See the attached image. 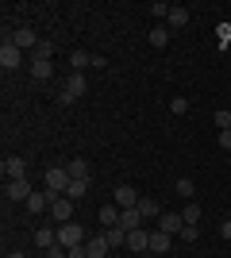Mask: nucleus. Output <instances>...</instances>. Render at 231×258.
Returning a JSON list of instances; mask_svg holds the SVG:
<instances>
[{"mask_svg":"<svg viewBox=\"0 0 231 258\" xmlns=\"http://www.w3.org/2000/svg\"><path fill=\"white\" fill-rule=\"evenodd\" d=\"M197 235H200L197 224H185V227H181V239H185V243H197Z\"/></svg>","mask_w":231,"mask_h":258,"instance_id":"c756f323","label":"nucleus"},{"mask_svg":"<svg viewBox=\"0 0 231 258\" xmlns=\"http://www.w3.org/2000/svg\"><path fill=\"white\" fill-rule=\"evenodd\" d=\"M120 227H123V231L143 227V212H139V208H123V212H120Z\"/></svg>","mask_w":231,"mask_h":258,"instance_id":"4468645a","label":"nucleus"},{"mask_svg":"<svg viewBox=\"0 0 231 258\" xmlns=\"http://www.w3.org/2000/svg\"><path fill=\"white\" fill-rule=\"evenodd\" d=\"M85 193H89V177H73V181H69V189H66L69 201H81Z\"/></svg>","mask_w":231,"mask_h":258,"instance_id":"f3484780","label":"nucleus"},{"mask_svg":"<svg viewBox=\"0 0 231 258\" xmlns=\"http://www.w3.org/2000/svg\"><path fill=\"white\" fill-rule=\"evenodd\" d=\"M50 216H54L58 224H69V220H73V201H69V197H54V205H50Z\"/></svg>","mask_w":231,"mask_h":258,"instance_id":"0eeeda50","label":"nucleus"},{"mask_svg":"<svg viewBox=\"0 0 231 258\" xmlns=\"http://www.w3.org/2000/svg\"><path fill=\"white\" fill-rule=\"evenodd\" d=\"M69 66H73L77 74H81L85 66H93V54H85V50H73V54H69Z\"/></svg>","mask_w":231,"mask_h":258,"instance_id":"4be33fe9","label":"nucleus"},{"mask_svg":"<svg viewBox=\"0 0 231 258\" xmlns=\"http://www.w3.org/2000/svg\"><path fill=\"white\" fill-rule=\"evenodd\" d=\"M85 250H89V258H108L112 243L104 239V231H100V235H89V239H85Z\"/></svg>","mask_w":231,"mask_h":258,"instance_id":"6e6552de","label":"nucleus"},{"mask_svg":"<svg viewBox=\"0 0 231 258\" xmlns=\"http://www.w3.org/2000/svg\"><path fill=\"white\" fill-rule=\"evenodd\" d=\"M170 112H174V116H185L189 112V97H174L170 100Z\"/></svg>","mask_w":231,"mask_h":258,"instance_id":"cd10ccee","label":"nucleus"},{"mask_svg":"<svg viewBox=\"0 0 231 258\" xmlns=\"http://www.w3.org/2000/svg\"><path fill=\"white\" fill-rule=\"evenodd\" d=\"M166 43H170V31H166L162 23H158V27H154V31H150V46H158V50H162Z\"/></svg>","mask_w":231,"mask_h":258,"instance_id":"b1692460","label":"nucleus"},{"mask_svg":"<svg viewBox=\"0 0 231 258\" xmlns=\"http://www.w3.org/2000/svg\"><path fill=\"white\" fill-rule=\"evenodd\" d=\"M69 181H73V177H69V170H66V166H50V170H46V189H50V193L66 197Z\"/></svg>","mask_w":231,"mask_h":258,"instance_id":"f03ea898","label":"nucleus"},{"mask_svg":"<svg viewBox=\"0 0 231 258\" xmlns=\"http://www.w3.org/2000/svg\"><path fill=\"white\" fill-rule=\"evenodd\" d=\"M120 212H123L120 205H104L100 208V224L104 227H120Z\"/></svg>","mask_w":231,"mask_h":258,"instance_id":"dca6fc26","label":"nucleus"},{"mask_svg":"<svg viewBox=\"0 0 231 258\" xmlns=\"http://www.w3.org/2000/svg\"><path fill=\"white\" fill-rule=\"evenodd\" d=\"M8 258H27V254H23V250H12V254Z\"/></svg>","mask_w":231,"mask_h":258,"instance_id":"c9c22d12","label":"nucleus"},{"mask_svg":"<svg viewBox=\"0 0 231 258\" xmlns=\"http://www.w3.org/2000/svg\"><path fill=\"white\" fill-rule=\"evenodd\" d=\"M212 119H216V127H231V112H227V108H220V112H216V116H212Z\"/></svg>","mask_w":231,"mask_h":258,"instance_id":"7c9ffc66","label":"nucleus"},{"mask_svg":"<svg viewBox=\"0 0 231 258\" xmlns=\"http://www.w3.org/2000/svg\"><path fill=\"white\" fill-rule=\"evenodd\" d=\"M8 39L20 46V50H35V46H39V35H35L31 27H20V31H12Z\"/></svg>","mask_w":231,"mask_h":258,"instance_id":"1a4fd4ad","label":"nucleus"},{"mask_svg":"<svg viewBox=\"0 0 231 258\" xmlns=\"http://www.w3.org/2000/svg\"><path fill=\"white\" fill-rule=\"evenodd\" d=\"M31 193H35V189H31L27 177H16V181L4 185V197H8V201H23V205H27V197H31Z\"/></svg>","mask_w":231,"mask_h":258,"instance_id":"39448f33","label":"nucleus"},{"mask_svg":"<svg viewBox=\"0 0 231 258\" xmlns=\"http://www.w3.org/2000/svg\"><path fill=\"white\" fill-rule=\"evenodd\" d=\"M85 89H89L85 74H69V77H66V85H62V93H58V100H62V104H73V100L85 97Z\"/></svg>","mask_w":231,"mask_h":258,"instance_id":"f257e3e1","label":"nucleus"},{"mask_svg":"<svg viewBox=\"0 0 231 258\" xmlns=\"http://www.w3.org/2000/svg\"><path fill=\"white\" fill-rule=\"evenodd\" d=\"M58 243H62V247H77V243H85V231H81V227L73 224V220H69V224H62L58 227Z\"/></svg>","mask_w":231,"mask_h":258,"instance_id":"20e7f679","label":"nucleus"},{"mask_svg":"<svg viewBox=\"0 0 231 258\" xmlns=\"http://www.w3.org/2000/svg\"><path fill=\"white\" fill-rule=\"evenodd\" d=\"M35 243H39L43 250H50V247L58 243V231H50V227H39V231H35Z\"/></svg>","mask_w":231,"mask_h":258,"instance_id":"a211bd4d","label":"nucleus"},{"mask_svg":"<svg viewBox=\"0 0 231 258\" xmlns=\"http://www.w3.org/2000/svg\"><path fill=\"white\" fill-rule=\"evenodd\" d=\"M166 23H170V27H185V23H189V8H185V4H170Z\"/></svg>","mask_w":231,"mask_h":258,"instance_id":"2eb2a0df","label":"nucleus"},{"mask_svg":"<svg viewBox=\"0 0 231 258\" xmlns=\"http://www.w3.org/2000/svg\"><path fill=\"white\" fill-rule=\"evenodd\" d=\"M66 170H69V177H89V162L85 158H73Z\"/></svg>","mask_w":231,"mask_h":258,"instance_id":"393cba45","label":"nucleus"},{"mask_svg":"<svg viewBox=\"0 0 231 258\" xmlns=\"http://www.w3.org/2000/svg\"><path fill=\"white\" fill-rule=\"evenodd\" d=\"M150 250L154 254H166V250H170V235H166V231H150Z\"/></svg>","mask_w":231,"mask_h":258,"instance_id":"6ab92c4d","label":"nucleus"},{"mask_svg":"<svg viewBox=\"0 0 231 258\" xmlns=\"http://www.w3.org/2000/svg\"><path fill=\"white\" fill-rule=\"evenodd\" d=\"M177 197L193 201V181H189V177H181V181H177Z\"/></svg>","mask_w":231,"mask_h":258,"instance_id":"c85d7f7f","label":"nucleus"},{"mask_svg":"<svg viewBox=\"0 0 231 258\" xmlns=\"http://www.w3.org/2000/svg\"><path fill=\"white\" fill-rule=\"evenodd\" d=\"M220 235H223V239H231V220H223V224H220Z\"/></svg>","mask_w":231,"mask_h":258,"instance_id":"f704fd0d","label":"nucleus"},{"mask_svg":"<svg viewBox=\"0 0 231 258\" xmlns=\"http://www.w3.org/2000/svg\"><path fill=\"white\" fill-rule=\"evenodd\" d=\"M50 58H54V46H50V43H39V46H35V62H50Z\"/></svg>","mask_w":231,"mask_h":258,"instance_id":"a878e982","label":"nucleus"},{"mask_svg":"<svg viewBox=\"0 0 231 258\" xmlns=\"http://www.w3.org/2000/svg\"><path fill=\"white\" fill-rule=\"evenodd\" d=\"M127 250H150V231H146V227L127 231Z\"/></svg>","mask_w":231,"mask_h":258,"instance_id":"9b49d317","label":"nucleus"},{"mask_svg":"<svg viewBox=\"0 0 231 258\" xmlns=\"http://www.w3.org/2000/svg\"><path fill=\"white\" fill-rule=\"evenodd\" d=\"M139 212H143V220H154V216H158V201H150V197H139Z\"/></svg>","mask_w":231,"mask_h":258,"instance_id":"412c9836","label":"nucleus"},{"mask_svg":"<svg viewBox=\"0 0 231 258\" xmlns=\"http://www.w3.org/2000/svg\"><path fill=\"white\" fill-rule=\"evenodd\" d=\"M166 231V235H181V227H185V220H181V212H166L162 224H158Z\"/></svg>","mask_w":231,"mask_h":258,"instance_id":"ddd939ff","label":"nucleus"},{"mask_svg":"<svg viewBox=\"0 0 231 258\" xmlns=\"http://www.w3.org/2000/svg\"><path fill=\"white\" fill-rule=\"evenodd\" d=\"M112 201H116L120 208H135V205H139V193H135L131 185H120V189L112 193Z\"/></svg>","mask_w":231,"mask_h":258,"instance_id":"f8f14e48","label":"nucleus"},{"mask_svg":"<svg viewBox=\"0 0 231 258\" xmlns=\"http://www.w3.org/2000/svg\"><path fill=\"white\" fill-rule=\"evenodd\" d=\"M20 62H23V50L12 43V39H4V43H0V66H4V70H20Z\"/></svg>","mask_w":231,"mask_h":258,"instance_id":"7ed1b4c3","label":"nucleus"},{"mask_svg":"<svg viewBox=\"0 0 231 258\" xmlns=\"http://www.w3.org/2000/svg\"><path fill=\"white\" fill-rule=\"evenodd\" d=\"M16 177H27V162L23 158H4V181H16Z\"/></svg>","mask_w":231,"mask_h":258,"instance_id":"9d476101","label":"nucleus"},{"mask_svg":"<svg viewBox=\"0 0 231 258\" xmlns=\"http://www.w3.org/2000/svg\"><path fill=\"white\" fill-rule=\"evenodd\" d=\"M181 220H185V224H200V208H197V201H189V205L181 208Z\"/></svg>","mask_w":231,"mask_h":258,"instance_id":"5701e85b","label":"nucleus"},{"mask_svg":"<svg viewBox=\"0 0 231 258\" xmlns=\"http://www.w3.org/2000/svg\"><path fill=\"white\" fill-rule=\"evenodd\" d=\"M31 70H35V77H39V81H46V77L54 74V66H50V62H31Z\"/></svg>","mask_w":231,"mask_h":258,"instance_id":"bb28decb","label":"nucleus"},{"mask_svg":"<svg viewBox=\"0 0 231 258\" xmlns=\"http://www.w3.org/2000/svg\"><path fill=\"white\" fill-rule=\"evenodd\" d=\"M69 258H89V250H85V243H77V247H69Z\"/></svg>","mask_w":231,"mask_h":258,"instance_id":"72a5a7b5","label":"nucleus"},{"mask_svg":"<svg viewBox=\"0 0 231 258\" xmlns=\"http://www.w3.org/2000/svg\"><path fill=\"white\" fill-rule=\"evenodd\" d=\"M216 139H220V147H223V151H231V127H223L220 135H216Z\"/></svg>","mask_w":231,"mask_h":258,"instance_id":"473e14b6","label":"nucleus"},{"mask_svg":"<svg viewBox=\"0 0 231 258\" xmlns=\"http://www.w3.org/2000/svg\"><path fill=\"white\" fill-rule=\"evenodd\" d=\"M54 197H58V193H50V189H43V193H31V197H27V212H31V216L46 212V208L54 205Z\"/></svg>","mask_w":231,"mask_h":258,"instance_id":"423d86ee","label":"nucleus"},{"mask_svg":"<svg viewBox=\"0 0 231 258\" xmlns=\"http://www.w3.org/2000/svg\"><path fill=\"white\" fill-rule=\"evenodd\" d=\"M150 12L158 16V20H166V16H170V4H162V0H158V4H150Z\"/></svg>","mask_w":231,"mask_h":258,"instance_id":"2f4dec72","label":"nucleus"},{"mask_svg":"<svg viewBox=\"0 0 231 258\" xmlns=\"http://www.w3.org/2000/svg\"><path fill=\"white\" fill-rule=\"evenodd\" d=\"M104 239H108L112 247H127V231L123 227H104Z\"/></svg>","mask_w":231,"mask_h":258,"instance_id":"aec40b11","label":"nucleus"}]
</instances>
